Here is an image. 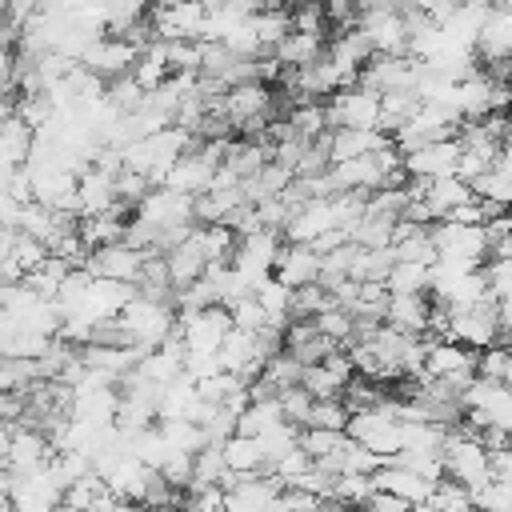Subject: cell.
Masks as SVG:
<instances>
[{
	"label": "cell",
	"instance_id": "484cf974",
	"mask_svg": "<svg viewBox=\"0 0 512 512\" xmlns=\"http://www.w3.org/2000/svg\"><path fill=\"white\" fill-rule=\"evenodd\" d=\"M348 420H352V408L344 404V396H336V400H316L304 428H336V432H348Z\"/></svg>",
	"mask_w": 512,
	"mask_h": 512
},
{
	"label": "cell",
	"instance_id": "52a82bcc",
	"mask_svg": "<svg viewBox=\"0 0 512 512\" xmlns=\"http://www.w3.org/2000/svg\"><path fill=\"white\" fill-rule=\"evenodd\" d=\"M432 240H436L440 256H460V260H472V264H484L488 260V248H492V236H488L484 224L436 220L432 224Z\"/></svg>",
	"mask_w": 512,
	"mask_h": 512
},
{
	"label": "cell",
	"instance_id": "cb8c5ba5",
	"mask_svg": "<svg viewBox=\"0 0 512 512\" xmlns=\"http://www.w3.org/2000/svg\"><path fill=\"white\" fill-rule=\"evenodd\" d=\"M476 376L484 380H496V384H508L512 388V344H492V348H480V360H476Z\"/></svg>",
	"mask_w": 512,
	"mask_h": 512
},
{
	"label": "cell",
	"instance_id": "f35d334b",
	"mask_svg": "<svg viewBox=\"0 0 512 512\" xmlns=\"http://www.w3.org/2000/svg\"><path fill=\"white\" fill-rule=\"evenodd\" d=\"M152 4H180V0H152Z\"/></svg>",
	"mask_w": 512,
	"mask_h": 512
},
{
	"label": "cell",
	"instance_id": "9a60e30c",
	"mask_svg": "<svg viewBox=\"0 0 512 512\" xmlns=\"http://www.w3.org/2000/svg\"><path fill=\"white\" fill-rule=\"evenodd\" d=\"M372 480H376V488H388V492H396V496H404V500H412V504L432 500V492H436V484H440V480L420 476V472L408 468V464H380V472H376Z\"/></svg>",
	"mask_w": 512,
	"mask_h": 512
},
{
	"label": "cell",
	"instance_id": "8d00e7d4",
	"mask_svg": "<svg viewBox=\"0 0 512 512\" xmlns=\"http://www.w3.org/2000/svg\"><path fill=\"white\" fill-rule=\"evenodd\" d=\"M408 512H436V508H432V504L424 500V504H408Z\"/></svg>",
	"mask_w": 512,
	"mask_h": 512
},
{
	"label": "cell",
	"instance_id": "1f68e13d",
	"mask_svg": "<svg viewBox=\"0 0 512 512\" xmlns=\"http://www.w3.org/2000/svg\"><path fill=\"white\" fill-rule=\"evenodd\" d=\"M280 404H284V416H288L292 424H308V412H312L316 396H312L304 384H292V388L280 392Z\"/></svg>",
	"mask_w": 512,
	"mask_h": 512
},
{
	"label": "cell",
	"instance_id": "8992f818",
	"mask_svg": "<svg viewBox=\"0 0 512 512\" xmlns=\"http://www.w3.org/2000/svg\"><path fill=\"white\" fill-rule=\"evenodd\" d=\"M208 8L204 0H180V4H152V24L160 40H204L208 28Z\"/></svg>",
	"mask_w": 512,
	"mask_h": 512
},
{
	"label": "cell",
	"instance_id": "d6986e66",
	"mask_svg": "<svg viewBox=\"0 0 512 512\" xmlns=\"http://www.w3.org/2000/svg\"><path fill=\"white\" fill-rule=\"evenodd\" d=\"M224 464L240 476H252V472H264L268 468V456H264V444L260 436H244V432H232L224 444Z\"/></svg>",
	"mask_w": 512,
	"mask_h": 512
},
{
	"label": "cell",
	"instance_id": "d6a6232c",
	"mask_svg": "<svg viewBox=\"0 0 512 512\" xmlns=\"http://www.w3.org/2000/svg\"><path fill=\"white\" fill-rule=\"evenodd\" d=\"M312 464H316V460H312V452H308L304 444H296L288 456H280V460H276V468H272V472H276V476L288 484V480H296L300 472H308Z\"/></svg>",
	"mask_w": 512,
	"mask_h": 512
},
{
	"label": "cell",
	"instance_id": "f546056e",
	"mask_svg": "<svg viewBox=\"0 0 512 512\" xmlns=\"http://www.w3.org/2000/svg\"><path fill=\"white\" fill-rule=\"evenodd\" d=\"M472 496H476V508H484V512H512V484L508 480H488Z\"/></svg>",
	"mask_w": 512,
	"mask_h": 512
},
{
	"label": "cell",
	"instance_id": "5b68a950",
	"mask_svg": "<svg viewBox=\"0 0 512 512\" xmlns=\"http://www.w3.org/2000/svg\"><path fill=\"white\" fill-rule=\"evenodd\" d=\"M424 340H428V360H424L428 376H444L456 388H468L476 380V360H480L476 348L460 340H440V336H424Z\"/></svg>",
	"mask_w": 512,
	"mask_h": 512
},
{
	"label": "cell",
	"instance_id": "8fae6325",
	"mask_svg": "<svg viewBox=\"0 0 512 512\" xmlns=\"http://www.w3.org/2000/svg\"><path fill=\"white\" fill-rule=\"evenodd\" d=\"M144 260H148V252L132 248L128 240H116V244H104V248L92 252L88 272H92V276H108V280H128V284H136Z\"/></svg>",
	"mask_w": 512,
	"mask_h": 512
},
{
	"label": "cell",
	"instance_id": "44dd1931",
	"mask_svg": "<svg viewBox=\"0 0 512 512\" xmlns=\"http://www.w3.org/2000/svg\"><path fill=\"white\" fill-rule=\"evenodd\" d=\"M384 284H388V292H432V264L396 260Z\"/></svg>",
	"mask_w": 512,
	"mask_h": 512
},
{
	"label": "cell",
	"instance_id": "ac0fdd59",
	"mask_svg": "<svg viewBox=\"0 0 512 512\" xmlns=\"http://www.w3.org/2000/svg\"><path fill=\"white\" fill-rule=\"evenodd\" d=\"M324 52H328V36H316V32H288L276 48H272V56L288 68V72H296V68H308V64H316V60H324Z\"/></svg>",
	"mask_w": 512,
	"mask_h": 512
},
{
	"label": "cell",
	"instance_id": "74e56055",
	"mask_svg": "<svg viewBox=\"0 0 512 512\" xmlns=\"http://www.w3.org/2000/svg\"><path fill=\"white\" fill-rule=\"evenodd\" d=\"M344 512H372L368 504H356V508H344Z\"/></svg>",
	"mask_w": 512,
	"mask_h": 512
},
{
	"label": "cell",
	"instance_id": "83f0119b",
	"mask_svg": "<svg viewBox=\"0 0 512 512\" xmlns=\"http://www.w3.org/2000/svg\"><path fill=\"white\" fill-rule=\"evenodd\" d=\"M372 492H376V480H372V476H356V472H344V476H336V484H332V500H340L344 508L368 504Z\"/></svg>",
	"mask_w": 512,
	"mask_h": 512
},
{
	"label": "cell",
	"instance_id": "836d02e7",
	"mask_svg": "<svg viewBox=\"0 0 512 512\" xmlns=\"http://www.w3.org/2000/svg\"><path fill=\"white\" fill-rule=\"evenodd\" d=\"M184 372H188L196 384L208 380V376H216V372H224L220 352H188V356H184Z\"/></svg>",
	"mask_w": 512,
	"mask_h": 512
},
{
	"label": "cell",
	"instance_id": "d4e9b609",
	"mask_svg": "<svg viewBox=\"0 0 512 512\" xmlns=\"http://www.w3.org/2000/svg\"><path fill=\"white\" fill-rule=\"evenodd\" d=\"M332 292L324 284H304L292 292V320H316L324 308H332Z\"/></svg>",
	"mask_w": 512,
	"mask_h": 512
},
{
	"label": "cell",
	"instance_id": "277c9868",
	"mask_svg": "<svg viewBox=\"0 0 512 512\" xmlns=\"http://www.w3.org/2000/svg\"><path fill=\"white\" fill-rule=\"evenodd\" d=\"M500 308H496V296L480 300V304H468V308H452V340L468 344V348H492L500 344Z\"/></svg>",
	"mask_w": 512,
	"mask_h": 512
},
{
	"label": "cell",
	"instance_id": "7c38bea8",
	"mask_svg": "<svg viewBox=\"0 0 512 512\" xmlns=\"http://www.w3.org/2000/svg\"><path fill=\"white\" fill-rule=\"evenodd\" d=\"M320 272H324V256L312 244H284L276 256V280H284L288 288L320 284Z\"/></svg>",
	"mask_w": 512,
	"mask_h": 512
},
{
	"label": "cell",
	"instance_id": "ffe728a7",
	"mask_svg": "<svg viewBox=\"0 0 512 512\" xmlns=\"http://www.w3.org/2000/svg\"><path fill=\"white\" fill-rule=\"evenodd\" d=\"M476 192H472V184L468 180H460L456 172L452 176H436V180H424V200L440 212V220L456 208V204H468Z\"/></svg>",
	"mask_w": 512,
	"mask_h": 512
},
{
	"label": "cell",
	"instance_id": "f1b7e54d",
	"mask_svg": "<svg viewBox=\"0 0 512 512\" xmlns=\"http://www.w3.org/2000/svg\"><path fill=\"white\" fill-rule=\"evenodd\" d=\"M472 192H476L480 200H496V204L512 208V176L500 172V168H488L480 180H472Z\"/></svg>",
	"mask_w": 512,
	"mask_h": 512
},
{
	"label": "cell",
	"instance_id": "ba28073f",
	"mask_svg": "<svg viewBox=\"0 0 512 512\" xmlns=\"http://www.w3.org/2000/svg\"><path fill=\"white\" fill-rule=\"evenodd\" d=\"M136 56H140V48H136L132 40H124V36H116V32H104V36H96V40L88 44V52L80 56V64H84L88 72L104 76V80H116V76H128V72H132Z\"/></svg>",
	"mask_w": 512,
	"mask_h": 512
},
{
	"label": "cell",
	"instance_id": "e575fe53",
	"mask_svg": "<svg viewBox=\"0 0 512 512\" xmlns=\"http://www.w3.org/2000/svg\"><path fill=\"white\" fill-rule=\"evenodd\" d=\"M408 504H412V500H404V496H396V492H388V488H376L372 500H368L372 512H408Z\"/></svg>",
	"mask_w": 512,
	"mask_h": 512
},
{
	"label": "cell",
	"instance_id": "d590c367",
	"mask_svg": "<svg viewBox=\"0 0 512 512\" xmlns=\"http://www.w3.org/2000/svg\"><path fill=\"white\" fill-rule=\"evenodd\" d=\"M496 168L512 176V140H504V148H500V156H496Z\"/></svg>",
	"mask_w": 512,
	"mask_h": 512
},
{
	"label": "cell",
	"instance_id": "4fadbf2b",
	"mask_svg": "<svg viewBox=\"0 0 512 512\" xmlns=\"http://www.w3.org/2000/svg\"><path fill=\"white\" fill-rule=\"evenodd\" d=\"M428 316H432V292H392L384 324L408 332V336H424L428 332Z\"/></svg>",
	"mask_w": 512,
	"mask_h": 512
},
{
	"label": "cell",
	"instance_id": "2e32d148",
	"mask_svg": "<svg viewBox=\"0 0 512 512\" xmlns=\"http://www.w3.org/2000/svg\"><path fill=\"white\" fill-rule=\"evenodd\" d=\"M384 144H392V136L388 132H376V128H332L328 132L332 164L356 160V156H368V152H380Z\"/></svg>",
	"mask_w": 512,
	"mask_h": 512
},
{
	"label": "cell",
	"instance_id": "e0dca14e",
	"mask_svg": "<svg viewBox=\"0 0 512 512\" xmlns=\"http://www.w3.org/2000/svg\"><path fill=\"white\" fill-rule=\"evenodd\" d=\"M116 176L120 172H108V168H96V164L80 176V216H100V212H112L120 204Z\"/></svg>",
	"mask_w": 512,
	"mask_h": 512
},
{
	"label": "cell",
	"instance_id": "9c48e42d",
	"mask_svg": "<svg viewBox=\"0 0 512 512\" xmlns=\"http://www.w3.org/2000/svg\"><path fill=\"white\" fill-rule=\"evenodd\" d=\"M460 156H464L460 136H452V140H432V144L416 148L412 156H404V168H408L416 180H436V176H452V172L460 168Z\"/></svg>",
	"mask_w": 512,
	"mask_h": 512
},
{
	"label": "cell",
	"instance_id": "3957f363",
	"mask_svg": "<svg viewBox=\"0 0 512 512\" xmlns=\"http://www.w3.org/2000/svg\"><path fill=\"white\" fill-rule=\"evenodd\" d=\"M176 332L184 336L188 352H220L224 336L232 332V312H228L224 304L196 308V312H180V316H176Z\"/></svg>",
	"mask_w": 512,
	"mask_h": 512
},
{
	"label": "cell",
	"instance_id": "603a6c76",
	"mask_svg": "<svg viewBox=\"0 0 512 512\" xmlns=\"http://www.w3.org/2000/svg\"><path fill=\"white\" fill-rule=\"evenodd\" d=\"M428 504H432L436 512H476V496H472V488L460 484V480H452V476H444V480L436 484V492H432Z\"/></svg>",
	"mask_w": 512,
	"mask_h": 512
},
{
	"label": "cell",
	"instance_id": "4316f807",
	"mask_svg": "<svg viewBox=\"0 0 512 512\" xmlns=\"http://www.w3.org/2000/svg\"><path fill=\"white\" fill-rule=\"evenodd\" d=\"M300 444L312 452V460H324V456L344 452V448L352 444V436H348V432H336V428H304Z\"/></svg>",
	"mask_w": 512,
	"mask_h": 512
},
{
	"label": "cell",
	"instance_id": "30bf717a",
	"mask_svg": "<svg viewBox=\"0 0 512 512\" xmlns=\"http://www.w3.org/2000/svg\"><path fill=\"white\" fill-rule=\"evenodd\" d=\"M216 172H220V164L208 160L200 148H192V152H184V156L168 168L164 188H176V192H184V196H204V192H212Z\"/></svg>",
	"mask_w": 512,
	"mask_h": 512
},
{
	"label": "cell",
	"instance_id": "4dcf8cb0",
	"mask_svg": "<svg viewBox=\"0 0 512 512\" xmlns=\"http://www.w3.org/2000/svg\"><path fill=\"white\" fill-rule=\"evenodd\" d=\"M228 312H232V324H236V328H248V332H260V328H268V312H264V304H260L256 296H244V300H236Z\"/></svg>",
	"mask_w": 512,
	"mask_h": 512
},
{
	"label": "cell",
	"instance_id": "5bb4252c",
	"mask_svg": "<svg viewBox=\"0 0 512 512\" xmlns=\"http://www.w3.org/2000/svg\"><path fill=\"white\" fill-rule=\"evenodd\" d=\"M152 476H156V468H148L136 452H124V456L112 464V472H108L104 480H108V488H112L120 500H128V504H144Z\"/></svg>",
	"mask_w": 512,
	"mask_h": 512
},
{
	"label": "cell",
	"instance_id": "6da1fadb",
	"mask_svg": "<svg viewBox=\"0 0 512 512\" xmlns=\"http://www.w3.org/2000/svg\"><path fill=\"white\" fill-rule=\"evenodd\" d=\"M176 304H168V300H152V296H132L128 304H124V312H120V324H124V332H128V340L136 344V348H144V352H156L172 332H176Z\"/></svg>",
	"mask_w": 512,
	"mask_h": 512
},
{
	"label": "cell",
	"instance_id": "7a4b0ae2",
	"mask_svg": "<svg viewBox=\"0 0 512 512\" xmlns=\"http://www.w3.org/2000/svg\"><path fill=\"white\" fill-rule=\"evenodd\" d=\"M328 104V124L332 128H376L380 132V120H384V92L368 88V84H348L340 88L336 96L324 100Z\"/></svg>",
	"mask_w": 512,
	"mask_h": 512
},
{
	"label": "cell",
	"instance_id": "7402d4cb",
	"mask_svg": "<svg viewBox=\"0 0 512 512\" xmlns=\"http://www.w3.org/2000/svg\"><path fill=\"white\" fill-rule=\"evenodd\" d=\"M300 384H304L316 400H336V396H344V388H348V380H344L336 368H328L324 360H320V364H304Z\"/></svg>",
	"mask_w": 512,
	"mask_h": 512
}]
</instances>
